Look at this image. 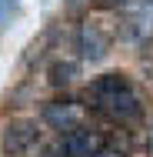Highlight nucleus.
<instances>
[{
    "mask_svg": "<svg viewBox=\"0 0 153 157\" xmlns=\"http://www.w3.org/2000/svg\"><path fill=\"white\" fill-rule=\"evenodd\" d=\"M83 104H87V110H93L97 117H103L107 124H120V127L137 124L143 117V94L120 70L93 77L83 87Z\"/></svg>",
    "mask_w": 153,
    "mask_h": 157,
    "instance_id": "obj_1",
    "label": "nucleus"
},
{
    "mask_svg": "<svg viewBox=\"0 0 153 157\" xmlns=\"http://www.w3.org/2000/svg\"><path fill=\"white\" fill-rule=\"evenodd\" d=\"M37 121L47 127V130H53L57 137H63V134H70V130L87 124V104H83V97L57 94V97H50V100L40 104Z\"/></svg>",
    "mask_w": 153,
    "mask_h": 157,
    "instance_id": "obj_2",
    "label": "nucleus"
},
{
    "mask_svg": "<svg viewBox=\"0 0 153 157\" xmlns=\"http://www.w3.org/2000/svg\"><path fill=\"white\" fill-rule=\"evenodd\" d=\"M33 117H10L0 127V151L7 157H33L43 151V130Z\"/></svg>",
    "mask_w": 153,
    "mask_h": 157,
    "instance_id": "obj_3",
    "label": "nucleus"
},
{
    "mask_svg": "<svg viewBox=\"0 0 153 157\" xmlns=\"http://www.w3.org/2000/svg\"><path fill=\"white\" fill-rule=\"evenodd\" d=\"M73 50H77V60L83 63H103L107 54H110V33L103 30L100 20L93 17H83L77 27H73Z\"/></svg>",
    "mask_w": 153,
    "mask_h": 157,
    "instance_id": "obj_4",
    "label": "nucleus"
},
{
    "mask_svg": "<svg viewBox=\"0 0 153 157\" xmlns=\"http://www.w3.org/2000/svg\"><path fill=\"white\" fill-rule=\"evenodd\" d=\"M53 147H57L60 157H93L97 151L107 147V137H103L100 127L83 124V127H77V130H70V134H63V137H57Z\"/></svg>",
    "mask_w": 153,
    "mask_h": 157,
    "instance_id": "obj_5",
    "label": "nucleus"
},
{
    "mask_svg": "<svg viewBox=\"0 0 153 157\" xmlns=\"http://www.w3.org/2000/svg\"><path fill=\"white\" fill-rule=\"evenodd\" d=\"M43 77H47V87H50V90H63V94H67V90L77 84V77H80V63L70 60V57H57V60L47 63Z\"/></svg>",
    "mask_w": 153,
    "mask_h": 157,
    "instance_id": "obj_6",
    "label": "nucleus"
},
{
    "mask_svg": "<svg viewBox=\"0 0 153 157\" xmlns=\"http://www.w3.org/2000/svg\"><path fill=\"white\" fill-rule=\"evenodd\" d=\"M20 17V0H0V30H7Z\"/></svg>",
    "mask_w": 153,
    "mask_h": 157,
    "instance_id": "obj_7",
    "label": "nucleus"
},
{
    "mask_svg": "<svg viewBox=\"0 0 153 157\" xmlns=\"http://www.w3.org/2000/svg\"><path fill=\"white\" fill-rule=\"evenodd\" d=\"M130 3H133V0H100V7H103V10H117V13H123Z\"/></svg>",
    "mask_w": 153,
    "mask_h": 157,
    "instance_id": "obj_8",
    "label": "nucleus"
},
{
    "mask_svg": "<svg viewBox=\"0 0 153 157\" xmlns=\"http://www.w3.org/2000/svg\"><path fill=\"white\" fill-rule=\"evenodd\" d=\"M93 157H126V154H123L120 147H110V144H107L103 151H97V154H93Z\"/></svg>",
    "mask_w": 153,
    "mask_h": 157,
    "instance_id": "obj_9",
    "label": "nucleus"
},
{
    "mask_svg": "<svg viewBox=\"0 0 153 157\" xmlns=\"http://www.w3.org/2000/svg\"><path fill=\"white\" fill-rule=\"evenodd\" d=\"M147 140H150V151H153V124H150V130H147Z\"/></svg>",
    "mask_w": 153,
    "mask_h": 157,
    "instance_id": "obj_10",
    "label": "nucleus"
}]
</instances>
